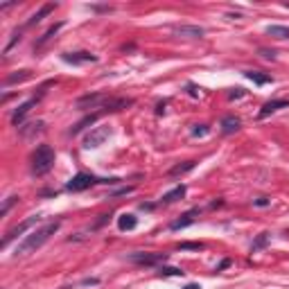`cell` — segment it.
I'll list each match as a JSON object with an SVG mask.
<instances>
[{
	"label": "cell",
	"mask_w": 289,
	"mask_h": 289,
	"mask_svg": "<svg viewBox=\"0 0 289 289\" xmlns=\"http://www.w3.org/2000/svg\"><path fill=\"white\" fill-rule=\"evenodd\" d=\"M59 226H61L59 222H50V224H45V226H41L39 231L30 233V235H27V237H25V240L19 244V249H16V255H27V253H32V251H37V249H41V246H43L45 242H48L50 237H52V235L59 231Z\"/></svg>",
	"instance_id": "6da1fadb"
},
{
	"label": "cell",
	"mask_w": 289,
	"mask_h": 289,
	"mask_svg": "<svg viewBox=\"0 0 289 289\" xmlns=\"http://www.w3.org/2000/svg\"><path fill=\"white\" fill-rule=\"evenodd\" d=\"M55 158H57V154L50 145H39L37 152L32 154V172L37 174V176L48 174L55 167Z\"/></svg>",
	"instance_id": "7a4b0ae2"
},
{
	"label": "cell",
	"mask_w": 289,
	"mask_h": 289,
	"mask_svg": "<svg viewBox=\"0 0 289 289\" xmlns=\"http://www.w3.org/2000/svg\"><path fill=\"white\" fill-rule=\"evenodd\" d=\"M129 262L134 265H140V267H156L160 262L167 260V253H145V251H135V253H129L127 255Z\"/></svg>",
	"instance_id": "3957f363"
},
{
	"label": "cell",
	"mask_w": 289,
	"mask_h": 289,
	"mask_svg": "<svg viewBox=\"0 0 289 289\" xmlns=\"http://www.w3.org/2000/svg\"><path fill=\"white\" fill-rule=\"evenodd\" d=\"M109 138H111V129H109V127H95V129H91L88 135L84 138V147L97 149V147H102Z\"/></svg>",
	"instance_id": "277c9868"
},
{
	"label": "cell",
	"mask_w": 289,
	"mask_h": 289,
	"mask_svg": "<svg viewBox=\"0 0 289 289\" xmlns=\"http://www.w3.org/2000/svg\"><path fill=\"white\" fill-rule=\"evenodd\" d=\"M95 183H97L95 176H91V174H86V172H79L66 183V190L68 192H84V190H88V188H93Z\"/></svg>",
	"instance_id": "5b68a950"
},
{
	"label": "cell",
	"mask_w": 289,
	"mask_h": 289,
	"mask_svg": "<svg viewBox=\"0 0 289 289\" xmlns=\"http://www.w3.org/2000/svg\"><path fill=\"white\" fill-rule=\"evenodd\" d=\"M37 222H39V217H30V219H25V222H20L19 226L9 228V231H7V235L2 237V249H5V246H9V242H12V240H16L19 235H23L25 231H27V228H32Z\"/></svg>",
	"instance_id": "8992f818"
},
{
	"label": "cell",
	"mask_w": 289,
	"mask_h": 289,
	"mask_svg": "<svg viewBox=\"0 0 289 289\" xmlns=\"http://www.w3.org/2000/svg\"><path fill=\"white\" fill-rule=\"evenodd\" d=\"M174 34L185 37V39H201L203 34H206V30L199 27V25H176V27H174Z\"/></svg>",
	"instance_id": "52a82bcc"
},
{
	"label": "cell",
	"mask_w": 289,
	"mask_h": 289,
	"mask_svg": "<svg viewBox=\"0 0 289 289\" xmlns=\"http://www.w3.org/2000/svg\"><path fill=\"white\" fill-rule=\"evenodd\" d=\"M37 102H39V97H32V99H27V102H23V104L14 111V116H12V122L16 124V127H20V122L25 120V116L32 111V106H37Z\"/></svg>",
	"instance_id": "ba28073f"
},
{
	"label": "cell",
	"mask_w": 289,
	"mask_h": 289,
	"mask_svg": "<svg viewBox=\"0 0 289 289\" xmlns=\"http://www.w3.org/2000/svg\"><path fill=\"white\" fill-rule=\"evenodd\" d=\"M61 59L66 63H75V66H77V63H88V61L93 63V61H97V57L91 55V52H66Z\"/></svg>",
	"instance_id": "9c48e42d"
},
{
	"label": "cell",
	"mask_w": 289,
	"mask_h": 289,
	"mask_svg": "<svg viewBox=\"0 0 289 289\" xmlns=\"http://www.w3.org/2000/svg\"><path fill=\"white\" fill-rule=\"evenodd\" d=\"M287 106H289V99H271V102H267V104L260 109L258 117L262 120V117H267V116H271V113L280 111V109H287Z\"/></svg>",
	"instance_id": "30bf717a"
},
{
	"label": "cell",
	"mask_w": 289,
	"mask_h": 289,
	"mask_svg": "<svg viewBox=\"0 0 289 289\" xmlns=\"http://www.w3.org/2000/svg\"><path fill=\"white\" fill-rule=\"evenodd\" d=\"M99 116H102V113H91V116L81 117L79 122L75 124L73 129H70V135H77V134H81V131H84V129H88L91 124H95V122H97V120H99Z\"/></svg>",
	"instance_id": "8fae6325"
},
{
	"label": "cell",
	"mask_w": 289,
	"mask_h": 289,
	"mask_svg": "<svg viewBox=\"0 0 289 289\" xmlns=\"http://www.w3.org/2000/svg\"><path fill=\"white\" fill-rule=\"evenodd\" d=\"M199 215V208H192L188 210L185 215H181V219H176V222H172V231H178V228H185V226H190V224H194V217Z\"/></svg>",
	"instance_id": "7c38bea8"
},
{
	"label": "cell",
	"mask_w": 289,
	"mask_h": 289,
	"mask_svg": "<svg viewBox=\"0 0 289 289\" xmlns=\"http://www.w3.org/2000/svg\"><path fill=\"white\" fill-rule=\"evenodd\" d=\"M134 102L131 99H124V97H120V99H106L104 104H102V109L104 111H122V109H127V106H131Z\"/></svg>",
	"instance_id": "4fadbf2b"
},
{
	"label": "cell",
	"mask_w": 289,
	"mask_h": 289,
	"mask_svg": "<svg viewBox=\"0 0 289 289\" xmlns=\"http://www.w3.org/2000/svg\"><path fill=\"white\" fill-rule=\"evenodd\" d=\"M138 226V217L131 215V212H124V215L117 217V228L120 231H134Z\"/></svg>",
	"instance_id": "5bb4252c"
},
{
	"label": "cell",
	"mask_w": 289,
	"mask_h": 289,
	"mask_svg": "<svg viewBox=\"0 0 289 289\" xmlns=\"http://www.w3.org/2000/svg\"><path fill=\"white\" fill-rule=\"evenodd\" d=\"M240 117H235V116H226V117H222V131L224 134H235V131L240 129Z\"/></svg>",
	"instance_id": "9a60e30c"
},
{
	"label": "cell",
	"mask_w": 289,
	"mask_h": 289,
	"mask_svg": "<svg viewBox=\"0 0 289 289\" xmlns=\"http://www.w3.org/2000/svg\"><path fill=\"white\" fill-rule=\"evenodd\" d=\"M106 97H102V95H84V97L77 99V106L79 109H86V106H97V104H104Z\"/></svg>",
	"instance_id": "2e32d148"
},
{
	"label": "cell",
	"mask_w": 289,
	"mask_h": 289,
	"mask_svg": "<svg viewBox=\"0 0 289 289\" xmlns=\"http://www.w3.org/2000/svg\"><path fill=\"white\" fill-rule=\"evenodd\" d=\"M194 165H197L194 160H185V163H178V165H174L167 174H170V176H183V174H188L190 170H194Z\"/></svg>",
	"instance_id": "e0dca14e"
},
{
	"label": "cell",
	"mask_w": 289,
	"mask_h": 289,
	"mask_svg": "<svg viewBox=\"0 0 289 289\" xmlns=\"http://www.w3.org/2000/svg\"><path fill=\"white\" fill-rule=\"evenodd\" d=\"M55 2H48V5H43V7H41V9H39V12L37 14H34V16H32V19L30 20H27V25H37V23H41V20H43L45 19V16H48V14L50 12H55Z\"/></svg>",
	"instance_id": "ac0fdd59"
},
{
	"label": "cell",
	"mask_w": 289,
	"mask_h": 289,
	"mask_svg": "<svg viewBox=\"0 0 289 289\" xmlns=\"http://www.w3.org/2000/svg\"><path fill=\"white\" fill-rule=\"evenodd\" d=\"M267 34L273 39H289V27L287 25H269V27H267Z\"/></svg>",
	"instance_id": "d6986e66"
},
{
	"label": "cell",
	"mask_w": 289,
	"mask_h": 289,
	"mask_svg": "<svg viewBox=\"0 0 289 289\" xmlns=\"http://www.w3.org/2000/svg\"><path fill=\"white\" fill-rule=\"evenodd\" d=\"M43 120H37V122H30L27 127H20V134L25 135V138H32L34 134H41L43 131Z\"/></svg>",
	"instance_id": "ffe728a7"
},
{
	"label": "cell",
	"mask_w": 289,
	"mask_h": 289,
	"mask_svg": "<svg viewBox=\"0 0 289 289\" xmlns=\"http://www.w3.org/2000/svg\"><path fill=\"white\" fill-rule=\"evenodd\" d=\"M181 197H185V188H183V185H176L174 190H170L167 194H163L160 201H163V203H174V201H178Z\"/></svg>",
	"instance_id": "44dd1931"
},
{
	"label": "cell",
	"mask_w": 289,
	"mask_h": 289,
	"mask_svg": "<svg viewBox=\"0 0 289 289\" xmlns=\"http://www.w3.org/2000/svg\"><path fill=\"white\" fill-rule=\"evenodd\" d=\"M61 25H63V23H57V25H52V27H50L48 32H45L43 37H41V39H39V41H37V45H34V48H43V45L48 43L50 39H52V37H55V34H57V32L61 30Z\"/></svg>",
	"instance_id": "7402d4cb"
},
{
	"label": "cell",
	"mask_w": 289,
	"mask_h": 289,
	"mask_svg": "<svg viewBox=\"0 0 289 289\" xmlns=\"http://www.w3.org/2000/svg\"><path fill=\"white\" fill-rule=\"evenodd\" d=\"M32 73L30 70H19L16 75H9L5 79V86H12V84H19V81H25V79H30Z\"/></svg>",
	"instance_id": "603a6c76"
},
{
	"label": "cell",
	"mask_w": 289,
	"mask_h": 289,
	"mask_svg": "<svg viewBox=\"0 0 289 289\" xmlns=\"http://www.w3.org/2000/svg\"><path fill=\"white\" fill-rule=\"evenodd\" d=\"M246 79H251V81H255L258 86H262V84H269L271 81V77L269 75H262V73H255V70H246Z\"/></svg>",
	"instance_id": "cb8c5ba5"
},
{
	"label": "cell",
	"mask_w": 289,
	"mask_h": 289,
	"mask_svg": "<svg viewBox=\"0 0 289 289\" xmlns=\"http://www.w3.org/2000/svg\"><path fill=\"white\" fill-rule=\"evenodd\" d=\"M185 271H181L178 267H160L158 269V276L160 278H167V276H183Z\"/></svg>",
	"instance_id": "d4e9b609"
},
{
	"label": "cell",
	"mask_w": 289,
	"mask_h": 289,
	"mask_svg": "<svg viewBox=\"0 0 289 289\" xmlns=\"http://www.w3.org/2000/svg\"><path fill=\"white\" fill-rule=\"evenodd\" d=\"M267 242H269V233H260L258 240L253 242V251H260L262 246H267Z\"/></svg>",
	"instance_id": "484cf974"
},
{
	"label": "cell",
	"mask_w": 289,
	"mask_h": 289,
	"mask_svg": "<svg viewBox=\"0 0 289 289\" xmlns=\"http://www.w3.org/2000/svg\"><path fill=\"white\" fill-rule=\"evenodd\" d=\"M178 249L181 251H201L203 244H199V242H183V244H178Z\"/></svg>",
	"instance_id": "4316f807"
},
{
	"label": "cell",
	"mask_w": 289,
	"mask_h": 289,
	"mask_svg": "<svg viewBox=\"0 0 289 289\" xmlns=\"http://www.w3.org/2000/svg\"><path fill=\"white\" fill-rule=\"evenodd\" d=\"M208 127H206V124H197V127H194V129H192V135H194V138H203V135H208Z\"/></svg>",
	"instance_id": "83f0119b"
},
{
	"label": "cell",
	"mask_w": 289,
	"mask_h": 289,
	"mask_svg": "<svg viewBox=\"0 0 289 289\" xmlns=\"http://www.w3.org/2000/svg\"><path fill=\"white\" fill-rule=\"evenodd\" d=\"M131 192H134V185H127V188H120V190H116L111 197H122V194H131Z\"/></svg>",
	"instance_id": "f1b7e54d"
},
{
	"label": "cell",
	"mask_w": 289,
	"mask_h": 289,
	"mask_svg": "<svg viewBox=\"0 0 289 289\" xmlns=\"http://www.w3.org/2000/svg\"><path fill=\"white\" fill-rule=\"evenodd\" d=\"M16 199H19V197H9V199H7V201H5V206H2V210H0V215H7V210L12 208V203L16 201Z\"/></svg>",
	"instance_id": "f546056e"
},
{
	"label": "cell",
	"mask_w": 289,
	"mask_h": 289,
	"mask_svg": "<svg viewBox=\"0 0 289 289\" xmlns=\"http://www.w3.org/2000/svg\"><path fill=\"white\" fill-rule=\"evenodd\" d=\"M269 199L267 197H260V199H255V201H253V206H258V208H265V206H269Z\"/></svg>",
	"instance_id": "4dcf8cb0"
},
{
	"label": "cell",
	"mask_w": 289,
	"mask_h": 289,
	"mask_svg": "<svg viewBox=\"0 0 289 289\" xmlns=\"http://www.w3.org/2000/svg\"><path fill=\"white\" fill-rule=\"evenodd\" d=\"M260 55L267 57V59H276V50H267V48H262V50H260Z\"/></svg>",
	"instance_id": "1f68e13d"
},
{
	"label": "cell",
	"mask_w": 289,
	"mask_h": 289,
	"mask_svg": "<svg viewBox=\"0 0 289 289\" xmlns=\"http://www.w3.org/2000/svg\"><path fill=\"white\" fill-rule=\"evenodd\" d=\"M242 95H244V93H242V88H235V91L231 93L228 97H231V99H235V97H242Z\"/></svg>",
	"instance_id": "d6a6232c"
},
{
	"label": "cell",
	"mask_w": 289,
	"mask_h": 289,
	"mask_svg": "<svg viewBox=\"0 0 289 289\" xmlns=\"http://www.w3.org/2000/svg\"><path fill=\"white\" fill-rule=\"evenodd\" d=\"M109 217H111V215H102V219H99V222H97V224H95V228H99V226H104V224H106V222H109Z\"/></svg>",
	"instance_id": "836d02e7"
},
{
	"label": "cell",
	"mask_w": 289,
	"mask_h": 289,
	"mask_svg": "<svg viewBox=\"0 0 289 289\" xmlns=\"http://www.w3.org/2000/svg\"><path fill=\"white\" fill-rule=\"evenodd\" d=\"M228 265H231V260H224V262H222V265H219V267H217V271H222V269H226V267Z\"/></svg>",
	"instance_id": "e575fe53"
},
{
	"label": "cell",
	"mask_w": 289,
	"mask_h": 289,
	"mask_svg": "<svg viewBox=\"0 0 289 289\" xmlns=\"http://www.w3.org/2000/svg\"><path fill=\"white\" fill-rule=\"evenodd\" d=\"M185 289H201V285H197V283H190V285H188V287H185Z\"/></svg>",
	"instance_id": "d590c367"
}]
</instances>
